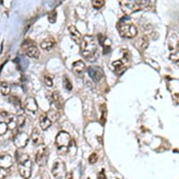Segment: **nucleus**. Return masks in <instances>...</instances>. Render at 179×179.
<instances>
[{
    "mask_svg": "<svg viewBox=\"0 0 179 179\" xmlns=\"http://www.w3.org/2000/svg\"><path fill=\"white\" fill-rule=\"evenodd\" d=\"M80 46L82 56L87 59H90L94 57L98 50L96 40L91 35H85L84 37H82Z\"/></svg>",
    "mask_w": 179,
    "mask_h": 179,
    "instance_id": "f257e3e1",
    "label": "nucleus"
},
{
    "mask_svg": "<svg viewBox=\"0 0 179 179\" xmlns=\"http://www.w3.org/2000/svg\"><path fill=\"white\" fill-rule=\"evenodd\" d=\"M18 169L20 175L24 179L30 178L32 173V161L26 154L18 157Z\"/></svg>",
    "mask_w": 179,
    "mask_h": 179,
    "instance_id": "f03ea898",
    "label": "nucleus"
},
{
    "mask_svg": "<svg viewBox=\"0 0 179 179\" xmlns=\"http://www.w3.org/2000/svg\"><path fill=\"white\" fill-rule=\"evenodd\" d=\"M71 144L70 134L65 131H61L56 138V145L58 154L64 155L68 152Z\"/></svg>",
    "mask_w": 179,
    "mask_h": 179,
    "instance_id": "7ed1b4c3",
    "label": "nucleus"
},
{
    "mask_svg": "<svg viewBox=\"0 0 179 179\" xmlns=\"http://www.w3.org/2000/svg\"><path fill=\"white\" fill-rule=\"evenodd\" d=\"M49 155V149L47 146L44 144L38 146V149L35 154V161L39 167H44L48 162Z\"/></svg>",
    "mask_w": 179,
    "mask_h": 179,
    "instance_id": "20e7f679",
    "label": "nucleus"
},
{
    "mask_svg": "<svg viewBox=\"0 0 179 179\" xmlns=\"http://www.w3.org/2000/svg\"><path fill=\"white\" fill-rule=\"evenodd\" d=\"M120 35L122 38H133L136 37L138 33L137 28L131 23H124L120 25L118 28Z\"/></svg>",
    "mask_w": 179,
    "mask_h": 179,
    "instance_id": "39448f33",
    "label": "nucleus"
},
{
    "mask_svg": "<svg viewBox=\"0 0 179 179\" xmlns=\"http://www.w3.org/2000/svg\"><path fill=\"white\" fill-rule=\"evenodd\" d=\"M53 176L56 179H61L66 174V167L63 161L58 159L54 162L52 169Z\"/></svg>",
    "mask_w": 179,
    "mask_h": 179,
    "instance_id": "423d86ee",
    "label": "nucleus"
},
{
    "mask_svg": "<svg viewBox=\"0 0 179 179\" xmlns=\"http://www.w3.org/2000/svg\"><path fill=\"white\" fill-rule=\"evenodd\" d=\"M23 47L24 49L25 54L30 58L32 59H37L40 55V52L38 47L35 44L30 40H25L23 43Z\"/></svg>",
    "mask_w": 179,
    "mask_h": 179,
    "instance_id": "0eeeda50",
    "label": "nucleus"
},
{
    "mask_svg": "<svg viewBox=\"0 0 179 179\" xmlns=\"http://www.w3.org/2000/svg\"><path fill=\"white\" fill-rule=\"evenodd\" d=\"M30 138L25 132H18L14 138V143L18 148H24L28 144Z\"/></svg>",
    "mask_w": 179,
    "mask_h": 179,
    "instance_id": "6e6552de",
    "label": "nucleus"
},
{
    "mask_svg": "<svg viewBox=\"0 0 179 179\" xmlns=\"http://www.w3.org/2000/svg\"><path fill=\"white\" fill-rule=\"evenodd\" d=\"M87 71L89 76L95 83L99 82L104 75L103 69L99 66H89L87 69Z\"/></svg>",
    "mask_w": 179,
    "mask_h": 179,
    "instance_id": "1a4fd4ad",
    "label": "nucleus"
},
{
    "mask_svg": "<svg viewBox=\"0 0 179 179\" xmlns=\"http://www.w3.org/2000/svg\"><path fill=\"white\" fill-rule=\"evenodd\" d=\"M68 31L74 42L77 45H80L82 40V35L79 30L74 25H70L68 27Z\"/></svg>",
    "mask_w": 179,
    "mask_h": 179,
    "instance_id": "9d476101",
    "label": "nucleus"
},
{
    "mask_svg": "<svg viewBox=\"0 0 179 179\" xmlns=\"http://www.w3.org/2000/svg\"><path fill=\"white\" fill-rule=\"evenodd\" d=\"M24 107L26 110L30 112H36L38 109V105L36 100L33 97H28L25 100Z\"/></svg>",
    "mask_w": 179,
    "mask_h": 179,
    "instance_id": "9b49d317",
    "label": "nucleus"
},
{
    "mask_svg": "<svg viewBox=\"0 0 179 179\" xmlns=\"http://www.w3.org/2000/svg\"><path fill=\"white\" fill-rule=\"evenodd\" d=\"M86 69L85 64L82 61H75L72 64V71L77 76H82Z\"/></svg>",
    "mask_w": 179,
    "mask_h": 179,
    "instance_id": "f8f14e48",
    "label": "nucleus"
},
{
    "mask_svg": "<svg viewBox=\"0 0 179 179\" xmlns=\"http://www.w3.org/2000/svg\"><path fill=\"white\" fill-rule=\"evenodd\" d=\"M13 160L9 155H0V167L9 169L12 167Z\"/></svg>",
    "mask_w": 179,
    "mask_h": 179,
    "instance_id": "ddd939ff",
    "label": "nucleus"
},
{
    "mask_svg": "<svg viewBox=\"0 0 179 179\" xmlns=\"http://www.w3.org/2000/svg\"><path fill=\"white\" fill-rule=\"evenodd\" d=\"M31 138H32V141L35 146H39L42 145V136L41 133L37 128H34L32 131V134H31Z\"/></svg>",
    "mask_w": 179,
    "mask_h": 179,
    "instance_id": "4468645a",
    "label": "nucleus"
},
{
    "mask_svg": "<svg viewBox=\"0 0 179 179\" xmlns=\"http://www.w3.org/2000/svg\"><path fill=\"white\" fill-rule=\"evenodd\" d=\"M56 40L54 38H47L42 42V43L40 44V47L42 50L49 52L54 48V47L56 45Z\"/></svg>",
    "mask_w": 179,
    "mask_h": 179,
    "instance_id": "2eb2a0df",
    "label": "nucleus"
},
{
    "mask_svg": "<svg viewBox=\"0 0 179 179\" xmlns=\"http://www.w3.org/2000/svg\"><path fill=\"white\" fill-rule=\"evenodd\" d=\"M137 48L140 51H145L149 46V40L147 36L144 35L137 40L136 44Z\"/></svg>",
    "mask_w": 179,
    "mask_h": 179,
    "instance_id": "dca6fc26",
    "label": "nucleus"
},
{
    "mask_svg": "<svg viewBox=\"0 0 179 179\" xmlns=\"http://www.w3.org/2000/svg\"><path fill=\"white\" fill-rule=\"evenodd\" d=\"M52 122L51 120L47 117V114L42 115L39 117V126L40 128L43 130V131H46L49 128V127L52 126Z\"/></svg>",
    "mask_w": 179,
    "mask_h": 179,
    "instance_id": "f3484780",
    "label": "nucleus"
},
{
    "mask_svg": "<svg viewBox=\"0 0 179 179\" xmlns=\"http://www.w3.org/2000/svg\"><path fill=\"white\" fill-rule=\"evenodd\" d=\"M112 66L114 67L115 71V72L117 73H120V74H122V72H123L124 69H125V66H124L123 62L122 61H120V60H117V61H114L112 64Z\"/></svg>",
    "mask_w": 179,
    "mask_h": 179,
    "instance_id": "a211bd4d",
    "label": "nucleus"
},
{
    "mask_svg": "<svg viewBox=\"0 0 179 179\" xmlns=\"http://www.w3.org/2000/svg\"><path fill=\"white\" fill-rule=\"evenodd\" d=\"M1 92L4 96H6L11 92V85L6 82L1 83Z\"/></svg>",
    "mask_w": 179,
    "mask_h": 179,
    "instance_id": "6ab92c4d",
    "label": "nucleus"
},
{
    "mask_svg": "<svg viewBox=\"0 0 179 179\" xmlns=\"http://www.w3.org/2000/svg\"><path fill=\"white\" fill-rule=\"evenodd\" d=\"M52 98H53V101L56 103V106H57L58 107H61V104H62V101H61V97H60L59 93H58V92H54V93H53Z\"/></svg>",
    "mask_w": 179,
    "mask_h": 179,
    "instance_id": "aec40b11",
    "label": "nucleus"
},
{
    "mask_svg": "<svg viewBox=\"0 0 179 179\" xmlns=\"http://www.w3.org/2000/svg\"><path fill=\"white\" fill-rule=\"evenodd\" d=\"M63 86L65 87L67 90H72V85L71 83L70 79L66 77V76H64L63 78Z\"/></svg>",
    "mask_w": 179,
    "mask_h": 179,
    "instance_id": "412c9836",
    "label": "nucleus"
},
{
    "mask_svg": "<svg viewBox=\"0 0 179 179\" xmlns=\"http://www.w3.org/2000/svg\"><path fill=\"white\" fill-rule=\"evenodd\" d=\"M91 3L95 9H99L105 4V0H91Z\"/></svg>",
    "mask_w": 179,
    "mask_h": 179,
    "instance_id": "4be33fe9",
    "label": "nucleus"
},
{
    "mask_svg": "<svg viewBox=\"0 0 179 179\" xmlns=\"http://www.w3.org/2000/svg\"><path fill=\"white\" fill-rule=\"evenodd\" d=\"M47 117H48L49 119L51 120V121H56V120L58 119V118H59V114H58V113L56 112V111H49L48 114H47Z\"/></svg>",
    "mask_w": 179,
    "mask_h": 179,
    "instance_id": "5701e85b",
    "label": "nucleus"
},
{
    "mask_svg": "<svg viewBox=\"0 0 179 179\" xmlns=\"http://www.w3.org/2000/svg\"><path fill=\"white\" fill-rule=\"evenodd\" d=\"M8 125L4 121H0V136H3L8 131Z\"/></svg>",
    "mask_w": 179,
    "mask_h": 179,
    "instance_id": "b1692460",
    "label": "nucleus"
},
{
    "mask_svg": "<svg viewBox=\"0 0 179 179\" xmlns=\"http://www.w3.org/2000/svg\"><path fill=\"white\" fill-rule=\"evenodd\" d=\"M25 121V118L23 116H19L16 118V128H20L24 125Z\"/></svg>",
    "mask_w": 179,
    "mask_h": 179,
    "instance_id": "393cba45",
    "label": "nucleus"
},
{
    "mask_svg": "<svg viewBox=\"0 0 179 179\" xmlns=\"http://www.w3.org/2000/svg\"><path fill=\"white\" fill-rule=\"evenodd\" d=\"M9 100H10L11 102L13 105L15 106V107H16V108H18V107H19V108H21V102H20L19 99H18L17 97L12 96V97H11L10 99H9Z\"/></svg>",
    "mask_w": 179,
    "mask_h": 179,
    "instance_id": "a878e982",
    "label": "nucleus"
},
{
    "mask_svg": "<svg viewBox=\"0 0 179 179\" xmlns=\"http://www.w3.org/2000/svg\"><path fill=\"white\" fill-rule=\"evenodd\" d=\"M56 19H57V13H56L55 10L53 11L52 12H51L50 14H49L48 19L49 21L51 23H54L56 21Z\"/></svg>",
    "mask_w": 179,
    "mask_h": 179,
    "instance_id": "bb28decb",
    "label": "nucleus"
},
{
    "mask_svg": "<svg viewBox=\"0 0 179 179\" xmlns=\"http://www.w3.org/2000/svg\"><path fill=\"white\" fill-rule=\"evenodd\" d=\"M44 82L46 85L49 87L53 86V78L50 75H47L44 77Z\"/></svg>",
    "mask_w": 179,
    "mask_h": 179,
    "instance_id": "cd10ccee",
    "label": "nucleus"
},
{
    "mask_svg": "<svg viewBox=\"0 0 179 179\" xmlns=\"http://www.w3.org/2000/svg\"><path fill=\"white\" fill-rule=\"evenodd\" d=\"M97 160H98V157H97V154H96V153H93V154H91L89 157V163L92 164L96 163Z\"/></svg>",
    "mask_w": 179,
    "mask_h": 179,
    "instance_id": "c85d7f7f",
    "label": "nucleus"
},
{
    "mask_svg": "<svg viewBox=\"0 0 179 179\" xmlns=\"http://www.w3.org/2000/svg\"><path fill=\"white\" fill-rule=\"evenodd\" d=\"M7 173H8V169L0 167V179H4L5 177H6Z\"/></svg>",
    "mask_w": 179,
    "mask_h": 179,
    "instance_id": "c756f323",
    "label": "nucleus"
},
{
    "mask_svg": "<svg viewBox=\"0 0 179 179\" xmlns=\"http://www.w3.org/2000/svg\"><path fill=\"white\" fill-rule=\"evenodd\" d=\"M106 116H107V110H106V108L104 107V110H102V116H101V120L104 119V122H105Z\"/></svg>",
    "mask_w": 179,
    "mask_h": 179,
    "instance_id": "7c9ffc66",
    "label": "nucleus"
},
{
    "mask_svg": "<svg viewBox=\"0 0 179 179\" xmlns=\"http://www.w3.org/2000/svg\"><path fill=\"white\" fill-rule=\"evenodd\" d=\"M98 179H106V176H105V173H104V170L98 174Z\"/></svg>",
    "mask_w": 179,
    "mask_h": 179,
    "instance_id": "2f4dec72",
    "label": "nucleus"
},
{
    "mask_svg": "<svg viewBox=\"0 0 179 179\" xmlns=\"http://www.w3.org/2000/svg\"><path fill=\"white\" fill-rule=\"evenodd\" d=\"M65 176V179H74L73 178V175L72 172L66 173Z\"/></svg>",
    "mask_w": 179,
    "mask_h": 179,
    "instance_id": "473e14b6",
    "label": "nucleus"
}]
</instances>
